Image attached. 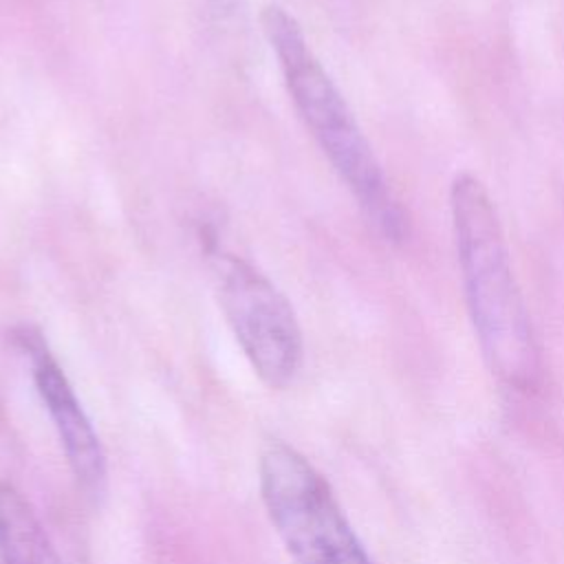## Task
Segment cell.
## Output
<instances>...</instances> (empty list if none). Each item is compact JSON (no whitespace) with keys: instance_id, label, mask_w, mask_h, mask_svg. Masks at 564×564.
Here are the masks:
<instances>
[{"instance_id":"obj_1","label":"cell","mask_w":564,"mask_h":564,"mask_svg":"<svg viewBox=\"0 0 564 564\" xmlns=\"http://www.w3.org/2000/svg\"><path fill=\"white\" fill-rule=\"evenodd\" d=\"M449 214L467 311L482 355L500 381L529 390L540 377V352L498 209L478 176L456 174Z\"/></svg>"},{"instance_id":"obj_2","label":"cell","mask_w":564,"mask_h":564,"mask_svg":"<svg viewBox=\"0 0 564 564\" xmlns=\"http://www.w3.org/2000/svg\"><path fill=\"white\" fill-rule=\"evenodd\" d=\"M262 29L278 57L291 101L311 137L372 227L386 240L401 242L408 234L403 207L348 101L315 57L300 22L280 4H267L262 11Z\"/></svg>"},{"instance_id":"obj_3","label":"cell","mask_w":564,"mask_h":564,"mask_svg":"<svg viewBox=\"0 0 564 564\" xmlns=\"http://www.w3.org/2000/svg\"><path fill=\"white\" fill-rule=\"evenodd\" d=\"M258 469L267 516L295 564H375L330 485L295 447L271 443Z\"/></svg>"},{"instance_id":"obj_4","label":"cell","mask_w":564,"mask_h":564,"mask_svg":"<svg viewBox=\"0 0 564 564\" xmlns=\"http://www.w3.org/2000/svg\"><path fill=\"white\" fill-rule=\"evenodd\" d=\"M223 315L253 372L269 388H286L302 366V330L286 295L251 262L214 256Z\"/></svg>"},{"instance_id":"obj_5","label":"cell","mask_w":564,"mask_h":564,"mask_svg":"<svg viewBox=\"0 0 564 564\" xmlns=\"http://www.w3.org/2000/svg\"><path fill=\"white\" fill-rule=\"evenodd\" d=\"M15 339L31 359L35 388L53 421L59 445L66 454V463L77 485L93 498L101 496L108 480L106 454L66 372L37 330L20 328Z\"/></svg>"},{"instance_id":"obj_6","label":"cell","mask_w":564,"mask_h":564,"mask_svg":"<svg viewBox=\"0 0 564 564\" xmlns=\"http://www.w3.org/2000/svg\"><path fill=\"white\" fill-rule=\"evenodd\" d=\"M0 553L4 564H64L33 507L0 482Z\"/></svg>"}]
</instances>
